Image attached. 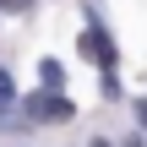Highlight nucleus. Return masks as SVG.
<instances>
[{
	"mask_svg": "<svg viewBox=\"0 0 147 147\" xmlns=\"http://www.w3.org/2000/svg\"><path fill=\"white\" fill-rule=\"evenodd\" d=\"M22 109H27V120H44V125H60V120H71V115H76L60 93H33Z\"/></svg>",
	"mask_w": 147,
	"mask_h": 147,
	"instance_id": "obj_1",
	"label": "nucleus"
},
{
	"mask_svg": "<svg viewBox=\"0 0 147 147\" xmlns=\"http://www.w3.org/2000/svg\"><path fill=\"white\" fill-rule=\"evenodd\" d=\"M76 49H82V55H87L98 71H115V44H109V33H104V27H82Z\"/></svg>",
	"mask_w": 147,
	"mask_h": 147,
	"instance_id": "obj_2",
	"label": "nucleus"
},
{
	"mask_svg": "<svg viewBox=\"0 0 147 147\" xmlns=\"http://www.w3.org/2000/svg\"><path fill=\"white\" fill-rule=\"evenodd\" d=\"M38 76H44V87H49V93H60V76H65V71H60V60H44V65H38Z\"/></svg>",
	"mask_w": 147,
	"mask_h": 147,
	"instance_id": "obj_3",
	"label": "nucleus"
},
{
	"mask_svg": "<svg viewBox=\"0 0 147 147\" xmlns=\"http://www.w3.org/2000/svg\"><path fill=\"white\" fill-rule=\"evenodd\" d=\"M5 98H11V76L0 71V104H5Z\"/></svg>",
	"mask_w": 147,
	"mask_h": 147,
	"instance_id": "obj_4",
	"label": "nucleus"
},
{
	"mask_svg": "<svg viewBox=\"0 0 147 147\" xmlns=\"http://www.w3.org/2000/svg\"><path fill=\"white\" fill-rule=\"evenodd\" d=\"M0 5H5V11H27V0H0Z\"/></svg>",
	"mask_w": 147,
	"mask_h": 147,
	"instance_id": "obj_5",
	"label": "nucleus"
},
{
	"mask_svg": "<svg viewBox=\"0 0 147 147\" xmlns=\"http://www.w3.org/2000/svg\"><path fill=\"white\" fill-rule=\"evenodd\" d=\"M136 120H142V125H147V98H142V104H136Z\"/></svg>",
	"mask_w": 147,
	"mask_h": 147,
	"instance_id": "obj_6",
	"label": "nucleus"
},
{
	"mask_svg": "<svg viewBox=\"0 0 147 147\" xmlns=\"http://www.w3.org/2000/svg\"><path fill=\"white\" fill-rule=\"evenodd\" d=\"M93 147H109V142H93Z\"/></svg>",
	"mask_w": 147,
	"mask_h": 147,
	"instance_id": "obj_7",
	"label": "nucleus"
}]
</instances>
